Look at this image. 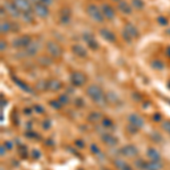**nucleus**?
Here are the masks:
<instances>
[{
  "mask_svg": "<svg viewBox=\"0 0 170 170\" xmlns=\"http://www.w3.org/2000/svg\"><path fill=\"white\" fill-rule=\"evenodd\" d=\"M86 93L96 104H99V106H104L106 104V96H104L102 89L99 85H95V84L90 85L86 89Z\"/></svg>",
  "mask_w": 170,
  "mask_h": 170,
  "instance_id": "obj_1",
  "label": "nucleus"
},
{
  "mask_svg": "<svg viewBox=\"0 0 170 170\" xmlns=\"http://www.w3.org/2000/svg\"><path fill=\"white\" fill-rule=\"evenodd\" d=\"M86 13L94 22H96V23H103L104 16H103L101 9L99 7H96L94 3H90L86 7Z\"/></svg>",
  "mask_w": 170,
  "mask_h": 170,
  "instance_id": "obj_2",
  "label": "nucleus"
},
{
  "mask_svg": "<svg viewBox=\"0 0 170 170\" xmlns=\"http://www.w3.org/2000/svg\"><path fill=\"white\" fill-rule=\"evenodd\" d=\"M45 49L48 54L54 58H59L62 56V48L55 41H48L45 43Z\"/></svg>",
  "mask_w": 170,
  "mask_h": 170,
  "instance_id": "obj_3",
  "label": "nucleus"
},
{
  "mask_svg": "<svg viewBox=\"0 0 170 170\" xmlns=\"http://www.w3.org/2000/svg\"><path fill=\"white\" fill-rule=\"evenodd\" d=\"M32 38L30 37V35H22V37H19V38H16L14 41H13V43H12V45H13V48H15V49H26L31 43H32Z\"/></svg>",
  "mask_w": 170,
  "mask_h": 170,
  "instance_id": "obj_4",
  "label": "nucleus"
},
{
  "mask_svg": "<svg viewBox=\"0 0 170 170\" xmlns=\"http://www.w3.org/2000/svg\"><path fill=\"white\" fill-rule=\"evenodd\" d=\"M33 13H34V15H37L40 18H47L50 15L49 7L45 6V5H42V3L33 5Z\"/></svg>",
  "mask_w": 170,
  "mask_h": 170,
  "instance_id": "obj_5",
  "label": "nucleus"
},
{
  "mask_svg": "<svg viewBox=\"0 0 170 170\" xmlns=\"http://www.w3.org/2000/svg\"><path fill=\"white\" fill-rule=\"evenodd\" d=\"M13 3L17 7V9L22 14L27 12H33V5L31 3L30 0H13Z\"/></svg>",
  "mask_w": 170,
  "mask_h": 170,
  "instance_id": "obj_6",
  "label": "nucleus"
},
{
  "mask_svg": "<svg viewBox=\"0 0 170 170\" xmlns=\"http://www.w3.org/2000/svg\"><path fill=\"white\" fill-rule=\"evenodd\" d=\"M70 82L74 86H82L86 82V76L81 72H74L70 75Z\"/></svg>",
  "mask_w": 170,
  "mask_h": 170,
  "instance_id": "obj_7",
  "label": "nucleus"
},
{
  "mask_svg": "<svg viewBox=\"0 0 170 170\" xmlns=\"http://www.w3.org/2000/svg\"><path fill=\"white\" fill-rule=\"evenodd\" d=\"M83 40H84V42L87 44V47L90 48V49H92V50H96L98 48H99V44H98V42H96V40L94 39V35L91 33V32H84L83 33Z\"/></svg>",
  "mask_w": 170,
  "mask_h": 170,
  "instance_id": "obj_8",
  "label": "nucleus"
},
{
  "mask_svg": "<svg viewBox=\"0 0 170 170\" xmlns=\"http://www.w3.org/2000/svg\"><path fill=\"white\" fill-rule=\"evenodd\" d=\"M5 9H6L7 14L9 16H12L13 18H18V17L22 16V13L17 9V7L13 3V1L12 2H6L5 3Z\"/></svg>",
  "mask_w": 170,
  "mask_h": 170,
  "instance_id": "obj_9",
  "label": "nucleus"
},
{
  "mask_svg": "<svg viewBox=\"0 0 170 170\" xmlns=\"http://www.w3.org/2000/svg\"><path fill=\"white\" fill-rule=\"evenodd\" d=\"M25 50V55L28 57H34L38 55L39 50H40V43L38 41H32V43L26 48L24 49Z\"/></svg>",
  "mask_w": 170,
  "mask_h": 170,
  "instance_id": "obj_10",
  "label": "nucleus"
},
{
  "mask_svg": "<svg viewBox=\"0 0 170 170\" xmlns=\"http://www.w3.org/2000/svg\"><path fill=\"white\" fill-rule=\"evenodd\" d=\"M128 121H129V125H132V126L136 127V128H141V127H143V125H144L143 118L140 117V116L136 114V113H132V114L128 116Z\"/></svg>",
  "mask_w": 170,
  "mask_h": 170,
  "instance_id": "obj_11",
  "label": "nucleus"
},
{
  "mask_svg": "<svg viewBox=\"0 0 170 170\" xmlns=\"http://www.w3.org/2000/svg\"><path fill=\"white\" fill-rule=\"evenodd\" d=\"M101 12H102V14H103L104 18L113 19L114 17H116L114 9H113L110 5H108V3H103V5L101 6Z\"/></svg>",
  "mask_w": 170,
  "mask_h": 170,
  "instance_id": "obj_12",
  "label": "nucleus"
},
{
  "mask_svg": "<svg viewBox=\"0 0 170 170\" xmlns=\"http://www.w3.org/2000/svg\"><path fill=\"white\" fill-rule=\"evenodd\" d=\"M120 153H121L124 156L135 158V156H137L138 151H137V149H136L134 145H126V146H124V148L120 150Z\"/></svg>",
  "mask_w": 170,
  "mask_h": 170,
  "instance_id": "obj_13",
  "label": "nucleus"
},
{
  "mask_svg": "<svg viewBox=\"0 0 170 170\" xmlns=\"http://www.w3.org/2000/svg\"><path fill=\"white\" fill-rule=\"evenodd\" d=\"M72 51H73V54H74L75 56L79 57V58H85V57L87 56L86 49H85L84 47H82L81 44H74V45L72 47Z\"/></svg>",
  "mask_w": 170,
  "mask_h": 170,
  "instance_id": "obj_14",
  "label": "nucleus"
},
{
  "mask_svg": "<svg viewBox=\"0 0 170 170\" xmlns=\"http://www.w3.org/2000/svg\"><path fill=\"white\" fill-rule=\"evenodd\" d=\"M100 35L102 37V38L104 39L106 41H108V42H116V35L113 34L112 32L110 31V30H108V28H101L100 30Z\"/></svg>",
  "mask_w": 170,
  "mask_h": 170,
  "instance_id": "obj_15",
  "label": "nucleus"
},
{
  "mask_svg": "<svg viewBox=\"0 0 170 170\" xmlns=\"http://www.w3.org/2000/svg\"><path fill=\"white\" fill-rule=\"evenodd\" d=\"M118 9H119V12L121 14H125V15H131L132 14V6L127 1H119Z\"/></svg>",
  "mask_w": 170,
  "mask_h": 170,
  "instance_id": "obj_16",
  "label": "nucleus"
},
{
  "mask_svg": "<svg viewBox=\"0 0 170 170\" xmlns=\"http://www.w3.org/2000/svg\"><path fill=\"white\" fill-rule=\"evenodd\" d=\"M124 31L125 32H127L133 39L137 38L138 35H140V33H138V30L133 25L132 23H126L125 24V26H124Z\"/></svg>",
  "mask_w": 170,
  "mask_h": 170,
  "instance_id": "obj_17",
  "label": "nucleus"
},
{
  "mask_svg": "<svg viewBox=\"0 0 170 170\" xmlns=\"http://www.w3.org/2000/svg\"><path fill=\"white\" fill-rule=\"evenodd\" d=\"M59 20L61 24H68L70 22V10L68 8H64L61 9L60 16H59Z\"/></svg>",
  "mask_w": 170,
  "mask_h": 170,
  "instance_id": "obj_18",
  "label": "nucleus"
},
{
  "mask_svg": "<svg viewBox=\"0 0 170 170\" xmlns=\"http://www.w3.org/2000/svg\"><path fill=\"white\" fill-rule=\"evenodd\" d=\"M113 165L119 170H133L132 167L126 161H124L123 159H114L113 160Z\"/></svg>",
  "mask_w": 170,
  "mask_h": 170,
  "instance_id": "obj_19",
  "label": "nucleus"
},
{
  "mask_svg": "<svg viewBox=\"0 0 170 170\" xmlns=\"http://www.w3.org/2000/svg\"><path fill=\"white\" fill-rule=\"evenodd\" d=\"M102 141H103L107 145H110V146H114V145H117V143H118L117 138L113 137L112 135H110V134H103V135H102Z\"/></svg>",
  "mask_w": 170,
  "mask_h": 170,
  "instance_id": "obj_20",
  "label": "nucleus"
},
{
  "mask_svg": "<svg viewBox=\"0 0 170 170\" xmlns=\"http://www.w3.org/2000/svg\"><path fill=\"white\" fill-rule=\"evenodd\" d=\"M12 27H13V24L8 20H5L2 19L1 20V24H0V31H1V34H7L8 32L12 31Z\"/></svg>",
  "mask_w": 170,
  "mask_h": 170,
  "instance_id": "obj_21",
  "label": "nucleus"
},
{
  "mask_svg": "<svg viewBox=\"0 0 170 170\" xmlns=\"http://www.w3.org/2000/svg\"><path fill=\"white\" fill-rule=\"evenodd\" d=\"M48 89L51 91H58L59 89H61V82L58 79H55V78L50 79L48 82Z\"/></svg>",
  "mask_w": 170,
  "mask_h": 170,
  "instance_id": "obj_22",
  "label": "nucleus"
},
{
  "mask_svg": "<svg viewBox=\"0 0 170 170\" xmlns=\"http://www.w3.org/2000/svg\"><path fill=\"white\" fill-rule=\"evenodd\" d=\"M148 156L151 159V161H160L161 155L155 149H149L148 150Z\"/></svg>",
  "mask_w": 170,
  "mask_h": 170,
  "instance_id": "obj_23",
  "label": "nucleus"
},
{
  "mask_svg": "<svg viewBox=\"0 0 170 170\" xmlns=\"http://www.w3.org/2000/svg\"><path fill=\"white\" fill-rule=\"evenodd\" d=\"M162 168V165L159 161H151L149 163H146V170H159Z\"/></svg>",
  "mask_w": 170,
  "mask_h": 170,
  "instance_id": "obj_24",
  "label": "nucleus"
},
{
  "mask_svg": "<svg viewBox=\"0 0 170 170\" xmlns=\"http://www.w3.org/2000/svg\"><path fill=\"white\" fill-rule=\"evenodd\" d=\"M33 12H27V13H23L22 14V19L24 20V22H26V23H32L33 20H34V17H33Z\"/></svg>",
  "mask_w": 170,
  "mask_h": 170,
  "instance_id": "obj_25",
  "label": "nucleus"
},
{
  "mask_svg": "<svg viewBox=\"0 0 170 170\" xmlns=\"http://www.w3.org/2000/svg\"><path fill=\"white\" fill-rule=\"evenodd\" d=\"M102 118V116H101V113L100 112H91L89 114V117H87V119H89V121H91V123H95V121H99L100 119Z\"/></svg>",
  "mask_w": 170,
  "mask_h": 170,
  "instance_id": "obj_26",
  "label": "nucleus"
},
{
  "mask_svg": "<svg viewBox=\"0 0 170 170\" xmlns=\"http://www.w3.org/2000/svg\"><path fill=\"white\" fill-rule=\"evenodd\" d=\"M13 81H14V82H15V83L18 85L20 89H23L24 91H26V92H32V90H31V89H30V87H28V86H27L25 83L20 82L18 78H16V77H13Z\"/></svg>",
  "mask_w": 170,
  "mask_h": 170,
  "instance_id": "obj_27",
  "label": "nucleus"
},
{
  "mask_svg": "<svg viewBox=\"0 0 170 170\" xmlns=\"http://www.w3.org/2000/svg\"><path fill=\"white\" fill-rule=\"evenodd\" d=\"M151 66L156 70H162L165 68V64L161 60H153L151 62Z\"/></svg>",
  "mask_w": 170,
  "mask_h": 170,
  "instance_id": "obj_28",
  "label": "nucleus"
},
{
  "mask_svg": "<svg viewBox=\"0 0 170 170\" xmlns=\"http://www.w3.org/2000/svg\"><path fill=\"white\" fill-rule=\"evenodd\" d=\"M132 6L136 9H143L144 8V1L143 0H132Z\"/></svg>",
  "mask_w": 170,
  "mask_h": 170,
  "instance_id": "obj_29",
  "label": "nucleus"
},
{
  "mask_svg": "<svg viewBox=\"0 0 170 170\" xmlns=\"http://www.w3.org/2000/svg\"><path fill=\"white\" fill-rule=\"evenodd\" d=\"M32 5H37V3H42V5H45V6H50L54 3V0H30Z\"/></svg>",
  "mask_w": 170,
  "mask_h": 170,
  "instance_id": "obj_30",
  "label": "nucleus"
},
{
  "mask_svg": "<svg viewBox=\"0 0 170 170\" xmlns=\"http://www.w3.org/2000/svg\"><path fill=\"white\" fill-rule=\"evenodd\" d=\"M146 163H148V162H145V161L142 160V159H138V160L135 161V166H136L138 169H145V168H146Z\"/></svg>",
  "mask_w": 170,
  "mask_h": 170,
  "instance_id": "obj_31",
  "label": "nucleus"
},
{
  "mask_svg": "<svg viewBox=\"0 0 170 170\" xmlns=\"http://www.w3.org/2000/svg\"><path fill=\"white\" fill-rule=\"evenodd\" d=\"M58 101H59L61 104H67V103L69 102V98H68V95L61 94L59 98H58Z\"/></svg>",
  "mask_w": 170,
  "mask_h": 170,
  "instance_id": "obj_32",
  "label": "nucleus"
},
{
  "mask_svg": "<svg viewBox=\"0 0 170 170\" xmlns=\"http://www.w3.org/2000/svg\"><path fill=\"white\" fill-rule=\"evenodd\" d=\"M102 126H103L104 128H109V127H111V126H112V120L109 119V118H104V119L102 120Z\"/></svg>",
  "mask_w": 170,
  "mask_h": 170,
  "instance_id": "obj_33",
  "label": "nucleus"
},
{
  "mask_svg": "<svg viewBox=\"0 0 170 170\" xmlns=\"http://www.w3.org/2000/svg\"><path fill=\"white\" fill-rule=\"evenodd\" d=\"M158 23L160 25H162V26H166V25H168V19L166 18L165 16H159L158 17Z\"/></svg>",
  "mask_w": 170,
  "mask_h": 170,
  "instance_id": "obj_34",
  "label": "nucleus"
},
{
  "mask_svg": "<svg viewBox=\"0 0 170 170\" xmlns=\"http://www.w3.org/2000/svg\"><path fill=\"white\" fill-rule=\"evenodd\" d=\"M39 61H40V64H42L43 66H48V65L51 64V60H50L49 58L47 59V57H42L41 59H39Z\"/></svg>",
  "mask_w": 170,
  "mask_h": 170,
  "instance_id": "obj_35",
  "label": "nucleus"
},
{
  "mask_svg": "<svg viewBox=\"0 0 170 170\" xmlns=\"http://www.w3.org/2000/svg\"><path fill=\"white\" fill-rule=\"evenodd\" d=\"M37 87H38V89H41V90H47V89H48V82H44V81L39 82Z\"/></svg>",
  "mask_w": 170,
  "mask_h": 170,
  "instance_id": "obj_36",
  "label": "nucleus"
},
{
  "mask_svg": "<svg viewBox=\"0 0 170 170\" xmlns=\"http://www.w3.org/2000/svg\"><path fill=\"white\" fill-rule=\"evenodd\" d=\"M123 38H124V40L126 41V42H128V43H131L133 41V38L127 33V32H125V31H123Z\"/></svg>",
  "mask_w": 170,
  "mask_h": 170,
  "instance_id": "obj_37",
  "label": "nucleus"
},
{
  "mask_svg": "<svg viewBox=\"0 0 170 170\" xmlns=\"http://www.w3.org/2000/svg\"><path fill=\"white\" fill-rule=\"evenodd\" d=\"M162 128H163L166 132L170 133V121H165V123H162Z\"/></svg>",
  "mask_w": 170,
  "mask_h": 170,
  "instance_id": "obj_38",
  "label": "nucleus"
},
{
  "mask_svg": "<svg viewBox=\"0 0 170 170\" xmlns=\"http://www.w3.org/2000/svg\"><path fill=\"white\" fill-rule=\"evenodd\" d=\"M91 151H92V153H94V154H98V153L100 152V150H99L98 145H95V144H92V145H91Z\"/></svg>",
  "mask_w": 170,
  "mask_h": 170,
  "instance_id": "obj_39",
  "label": "nucleus"
},
{
  "mask_svg": "<svg viewBox=\"0 0 170 170\" xmlns=\"http://www.w3.org/2000/svg\"><path fill=\"white\" fill-rule=\"evenodd\" d=\"M51 106H52L54 108H56V109H59V108L61 107V103H60L59 101H51Z\"/></svg>",
  "mask_w": 170,
  "mask_h": 170,
  "instance_id": "obj_40",
  "label": "nucleus"
},
{
  "mask_svg": "<svg viewBox=\"0 0 170 170\" xmlns=\"http://www.w3.org/2000/svg\"><path fill=\"white\" fill-rule=\"evenodd\" d=\"M32 154H33L34 159H39V158H40V155H41V153H40L39 151H37V150H33V151H32Z\"/></svg>",
  "mask_w": 170,
  "mask_h": 170,
  "instance_id": "obj_41",
  "label": "nucleus"
},
{
  "mask_svg": "<svg viewBox=\"0 0 170 170\" xmlns=\"http://www.w3.org/2000/svg\"><path fill=\"white\" fill-rule=\"evenodd\" d=\"M0 44H1V51H5V50H6V48H7V44H6V42H5L3 40H1Z\"/></svg>",
  "mask_w": 170,
  "mask_h": 170,
  "instance_id": "obj_42",
  "label": "nucleus"
},
{
  "mask_svg": "<svg viewBox=\"0 0 170 170\" xmlns=\"http://www.w3.org/2000/svg\"><path fill=\"white\" fill-rule=\"evenodd\" d=\"M75 144L77 145V146H79V148H83V146H84V143H83L81 140H77V141L75 142Z\"/></svg>",
  "mask_w": 170,
  "mask_h": 170,
  "instance_id": "obj_43",
  "label": "nucleus"
},
{
  "mask_svg": "<svg viewBox=\"0 0 170 170\" xmlns=\"http://www.w3.org/2000/svg\"><path fill=\"white\" fill-rule=\"evenodd\" d=\"M5 146L8 148V150H12V149H13V144H12V142H6V143H5Z\"/></svg>",
  "mask_w": 170,
  "mask_h": 170,
  "instance_id": "obj_44",
  "label": "nucleus"
},
{
  "mask_svg": "<svg viewBox=\"0 0 170 170\" xmlns=\"http://www.w3.org/2000/svg\"><path fill=\"white\" fill-rule=\"evenodd\" d=\"M34 109H35V110L40 113L43 112V108H42V107H40V106H35V107H34Z\"/></svg>",
  "mask_w": 170,
  "mask_h": 170,
  "instance_id": "obj_45",
  "label": "nucleus"
},
{
  "mask_svg": "<svg viewBox=\"0 0 170 170\" xmlns=\"http://www.w3.org/2000/svg\"><path fill=\"white\" fill-rule=\"evenodd\" d=\"M43 127L47 129V128H49L50 127V121L49 120H45V123H43Z\"/></svg>",
  "mask_w": 170,
  "mask_h": 170,
  "instance_id": "obj_46",
  "label": "nucleus"
},
{
  "mask_svg": "<svg viewBox=\"0 0 170 170\" xmlns=\"http://www.w3.org/2000/svg\"><path fill=\"white\" fill-rule=\"evenodd\" d=\"M128 129H129V132L131 133H136L137 132V131H136L137 128H136V127H134V126H132V127H131V126H128Z\"/></svg>",
  "mask_w": 170,
  "mask_h": 170,
  "instance_id": "obj_47",
  "label": "nucleus"
},
{
  "mask_svg": "<svg viewBox=\"0 0 170 170\" xmlns=\"http://www.w3.org/2000/svg\"><path fill=\"white\" fill-rule=\"evenodd\" d=\"M154 119H155V120H158V121H159V120H160V119H161V116H160V114H158V113H156V114H155V116H154Z\"/></svg>",
  "mask_w": 170,
  "mask_h": 170,
  "instance_id": "obj_48",
  "label": "nucleus"
},
{
  "mask_svg": "<svg viewBox=\"0 0 170 170\" xmlns=\"http://www.w3.org/2000/svg\"><path fill=\"white\" fill-rule=\"evenodd\" d=\"M5 149H6V146H5V145H2V146H1V155H3V154H5Z\"/></svg>",
  "mask_w": 170,
  "mask_h": 170,
  "instance_id": "obj_49",
  "label": "nucleus"
},
{
  "mask_svg": "<svg viewBox=\"0 0 170 170\" xmlns=\"http://www.w3.org/2000/svg\"><path fill=\"white\" fill-rule=\"evenodd\" d=\"M167 55L170 57V47H168V48H167Z\"/></svg>",
  "mask_w": 170,
  "mask_h": 170,
  "instance_id": "obj_50",
  "label": "nucleus"
},
{
  "mask_svg": "<svg viewBox=\"0 0 170 170\" xmlns=\"http://www.w3.org/2000/svg\"><path fill=\"white\" fill-rule=\"evenodd\" d=\"M30 111H31V110H28V109H26V110H25V113H26V114H30Z\"/></svg>",
  "mask_w": 170,
  "mask_h": 170,
  "instance_id": "obj_51",
  "label": "nucleus"
},
{
  "mask_svg": "<svg viewBox=\"0 0 170 170\" xmlns=\"http://www.w3.org/2000/svg\"><path fill=\"white\" fill-rule=\"evenodd\" d=\"M167 34H169V35H170V28H168V30H167Z\"/></svg>",
  "mask_w": 170,
  "mask_h": 170,
  "instance_id": "obj_52",
  "label": "nucleus"
},
{
  "mask_svg": "<svg viewBox=\"0 0 170 170\" xmlns=\"http://www.w3.org/2000/svg\"><path fill=\"white\" fill-rule=\"evenodd\" d=\"M113 1H120V0H113Z\"/></svg>",
  "mask_w": 170,
  "mask_h": 170,
  "instance_id": "obj_53",
  "label": "nucleus"
},
{
  "mask_svg": "<svg viewBox=\"0 0 170 170\" xmlns=\"http://www.w3.org/2000/svg\"><path fill=\"white\" fill-rule=\"evenodd\" d=\"M1 170H3V169H1Z\"/></svg>",
  "mask_w": 170,
  "mask_h": 170,
  "instance_id": "obj_54",
  "label": "nucleus"
}]
</instances>
